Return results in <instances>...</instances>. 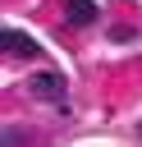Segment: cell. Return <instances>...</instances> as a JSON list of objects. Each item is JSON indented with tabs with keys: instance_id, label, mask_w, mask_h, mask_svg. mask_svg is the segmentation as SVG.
I'll use <instances>...</instances> for the list:
<instances>
[{
	"instance_id": "3957f363",
	"label": "cell",
	"mask_w": 142,
	"mask_h": 147,
	"mask_svg": "<svg viewBox=\"0 0 142 147\" xmlns=\"http://www.w3.org/2000/svg\"><path fill=\"white\" fill-rule=\"evenodd\" d=\"M64 14H69V23H73V28L96 23V5H92V0H64Z\"/></svg>"
},
{
	"instance_id": "6da1fadb",
	"label": "cell",
	"mask_w": 142,
	"mask_h": 147,
	"mask_svg": "<svg viewBox=\"0 0 142 147\" xmlns=\"http://www.w3.org/2000/svg\"><path fill=\"white\" fill-rule=\"evenodd\" d=\"M32 96H41V101H60L64 96V74H55V69H41V74H32Z\"/></svg>"
},
{
	"instance_id": "277c9868",
	"label": "cell",
	"mask_w": 142,
	"mask_h": 147,
	"mask_svg": "<svg viewBox=\"0 0 142 147\" xmlns=\"http://www.w3.org/2000/svg\"><path fill=\"white\" fill-rule=\"evenodd\" d=\"M23 142H27V129L9 124V129H5V147H23Z\"/></svg>"
},
{
	"instance_id": "7a4b0ae2",
	"label": "cell",
	"mask_w": 142,
	"mask_h": 147,
	"mask_svg": "<svg viewBox=\"0 0 142 147\" xmlns=\"http://www.w3.org/2000/svg\"><path fill=\"white\" fill-rule=\"evenodd\" d=\"M5 51H9V55H27V60H32V55H37V41H32L27 32H18V28H5Z\"/></svg>"
}]
</instances>
